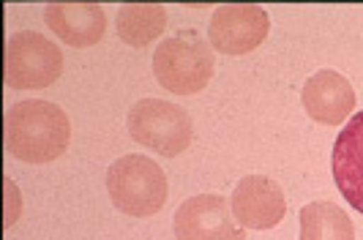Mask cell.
Segmentation results:
<instances>
[{
  "mask_svg": "<svg viewBox=\"0 0 363 240\" xmlns=\"http://www.w3.org/2000/svg\"><path fill=\"white\" fill-rule=\"evenodd\" d=\"M167 30V8L162 3H131L118 11V36L128 47H145Z\"/></svg>",
  "mask_w": 363,
  "mask_h": 240,
  "instance_id": "obj_12",
  "label": "cell"
},
{
  "mask_svg": "<svg viewBox=\"0 0 363 240\" xmlns=\"http://www.w3.org/2000/svg\"><path fill=\"white\" fill-rule=\"evenodd\" d=\"M298 240H355V227L333 202H309L301 210Z\"/></svg>",
  "mask_w": 363,
  "mask_h": 240,
  "instance_id": "obj_13",
  "label": "cell"
},
{
  "mask_svg": "<svg viewBox=\"0 0 363 240\" xmlns=\"http://www.w3.org/2000/svg\"><path fill=\"white\" fill-rule=\"evenodd\" d=\"M213 55L211 47L194 33H181L159 44L153 55V74L164 91L175 96H194L208 88L213 76Z\"/></svg>",
  "mask_w": 363,
  "mask_h": 240,
  "instance_id": "obj_4",
  "label": "cell"
},
{
  "mask_svg": "<svg viewBox=\"0 0 363 240\" xmlns=\"http://www.w3.org/2000/svg\"><path fill=\"white\" fill-rule=\"evenodd\" d=\"M107 191L112 205L131 219L156 216L167 202L169 185L164 169L145 156H123L107 169Z\"/></svg>",
  "mask_w": 363,
  "mask_h": 240,
  "instance_id": "obj_2",
  "label": "cell"
},
{
  "mask_svg": "<svg viewBox=\"0 0 363 240\" xmlns=\"http://www.w3.org/2000/svg\"><path fill=\"white\" fill-rule=\"evenodd\" d=\"M6 150L28 164H47L60 159L69 139L72 123L66 112L50 101H19L6 112Z\"/></svg>",
  "mask_w": 363,
  "mask_h": 240,
  "instance_id": "obj_1",
  "label": "cell"
},
{
  "mask_svg": "<svg viewBox=\"0 0 363 240\" xmlns=\"http://www.w3.org/2000/svg\"><path fill=\"white\" fill-rule=\"evenodd\" d=\"M128 134L134 142L162 153L167 159L181 156L194 139L189 112L162 98H143L128 110Z\"/></svg>",
  "mask_w": 363,
  "mask_h": 240,
  "instance_id": "obj_3",
  "label": "cell"
},
{
  "mask_svg": "<svg viewBox=\"0 0 363 240\" xmlns=\"http://www.w3.org/2000/svg\"><path fill=\"white\" fill-rule=\"evenodd\" d=\"M233 216L243 229H271L284 219L287 200L281 185L265 175L240 178L233 191Z\"/></svg>",
  "mask_w": 363,
  "mask_h": 240,
  "instance_id": "obj_8",
  "label": "cell"
},
{
  "mask_svg": "<svg viewBox=\"0 0 363 240\" xmlns=\"http://www.w3.org/2000/svg\"><path fill=\"white\" fill-rule=\"evenodd\" d=\"M178 240H246V229L235 222L233 207L218 194L189 197L175 213Z\"/></svg>",
  "mask_w": 363,
  "mask_h": 240,
  "instance_id": "obj_7",
  "label": "cell"
},
{
  "mask_svg": "<svg viewBox=\"0 0 363 240\" xmlns=\"http://www.w3.org/2000/svg\"><path fill=\"white\" fill-rule=\"evenodd\" d=\"M44 19L55 36L77 50L99 44L107 33V17L96 3H50Z\"/></svg>",
  "mask_w": 363,
  "mask_h": 240,
  "instance_id": "obj_10",
  "label": "cell"
},
{
  "mask_svg": "<svg viewBox=\"0 0 363 240\" xmlns=\"http://www.w3.org/2000/svg\"><path fill=\"white\" fill-rule=\"evenodd\" d=\"M63 74V52L36 30L14 33L6 44V85L14 91H41Z\"/></svg>",
  "mask_w": 363,
  "mask_h": 240,
  "instance_id": "obj_5",
  "label": "cell"
},
{
  "mask_svg": "<svg viewBox=\"0 0 363 240\" xmlns=\"http://www.w3.org/2000/svg\"><path fill=\"white\" fill-rule=\"evenodd\" d=\"M333 181L342 197L363 213V112L352 115L333 145Z\"/></svg>",
  "mask_w": 363,
  "mask_h": 240,
  "instance_id": "obj_11",
  "label": "cell"
},
{
  "mask_svg": "<svg viewBox=\"0 0 363 240\" xmlns=\"http://www.w3.org/2000/svg\"><path fill=\"white\" fill-rule=\"evenodd\" d=\"M271 30V19L262 6H218L211 17L208 41L211 50L221 55H246L255 52Z\"/></svg>",
  "mask_w": 363,
  "mask_h": 240,
  "instance_id": "obj_6",
  "label": "cell"
},
{
  "mask_svg": "<svg viewBox=\"0 0 363 240\" xmlns=\"http://www.w3.org/2000/svg\"><path fill=\"white\" fill-rule=\"evenodd\" d=\"M301 101L311 120L323 126H339L355 110V91L339 72L325 69L306 79L301 91Z\"/></svg>",
  "mask_w": 363,
  "mask_h": 240,
  "instance_id": "obj_9",
  "label": "cell"
}]
</instances>
